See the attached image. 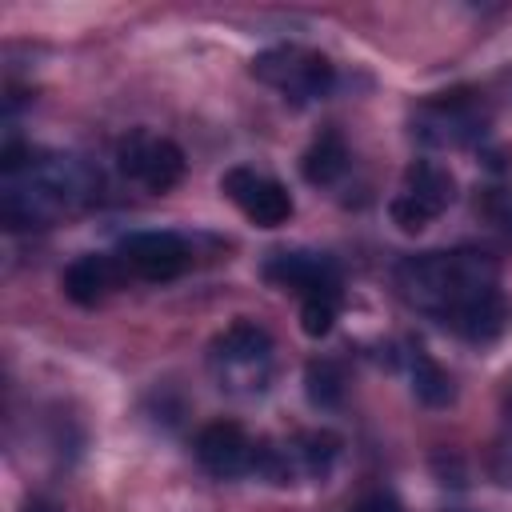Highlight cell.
<instances>
[{"label": "cell", "mask_w": 512, "mask_h": 512, "mask_svg": "<svg viewBox=\"0 0 512 512\" xmlns=\"http://www.w3.org/2000/svg\"><path fill=\"white\" fill-rule=\"evenodd\" d=\"M500 268L488 252L480 248H456V252H420L408 256L396 268V284L400 296L436 316L440 324H448L464 304H472L484 292H496Z\"/></svg>", "instance_id": "cell-1"}, {"label": "cell", "mask_w": 512, "mask_h": 512, "mask_svg": "<svg viewBox=\"0 0 512 512\" xmlns=\"http://www.w3.org/2000/svg\"><path fill=\"white\" fill-rule=\"evenodd\" d=\"M252 76L276 92H284V100H316L332 88L336 72L328 64V56L312 52V48H296V44H280V48H268L252 60Z\"/></svg>", "instance_id": "cell-2"}, {"label": "cell", "mask_w": 512, "mask_h": 512, "mask_svg": "<svg viewBox=\"0 0 512 512\" xmlns=\"http://www.w3.org/2000/svg\"><path fill=\"white\" fill-rule=\"evenodd\" d=\"M412 128L424 144L436 148H464L484 136L488 128V108L476 92H440L424 100L412 116Z\"/></svg>", "instance_id": "cell-3"}, {"label": "cell", "mask_w": 512, "mask_h": 512, "mask_svg": "<svg viewBox=\"0 0 512 512\" xmlns=\"http://www.w3.org/2000/svg\"><path fill=\"white\" fill-rule=\"evenodd\" d=\"M456 200V180L444 164H432V160H416L408 164L404 172V184L400 192L392 196V224L400 232H424L448 204Z\"/></svg>", "instance_id": "cell-4"}, {"label": "cell", "mask_w": 512, "mask_h": 512, "mask_svg": "<svg viewBox=\"0 0 512 512\" xmlns=\"http://www.w3.org/2000/svg\"><path fill=\"white\" fill-rule=\"evenodd\" d=\"M116 164L128 180L144 184L148 192H168L184 180V152L168 136H156L148 128H132L116 144Z\"/></svg>", "instance_id": "cell-5"}, {"label": "cell", "mask_w": 512, "mask_h": 512, "mask_svg": "<svg viewBox=\"0 0 512 512\" xmlns=\"http://www.w3.org/2000/svg\"><path fill=\"white\" fill-rule=\"evenodd\" d=\"M268 364H272V336L252 320H236L212 340V368L220 372L224 384L264 388Z\"/></svg>", "instance_id": "cell-6"}, {"label": "cell", "mask_w": 512, "mask_h": 512, "mask_svg": "<svg viewBox=\"0 0 512 512\" xmlns=\"http://www.w3.org/2000/svg\"><path fill=\"white\" fill-rule=\"evenodd\" d=\"M224 196L256 224V228H280L292 216V196L284 184L252 172V168H228L220 180Z\"/></svg>", "instance_id": "cell-7"}, {"label": "cell", "mask_w": 512, "mask_h": 512, "mask_svg": "<svg viewBox=\"0 0 512 512\" xmlns=\"http://www.w3.org/2000/svg\"><path fill=\"white\" fill-rule=\"evenodd\" d=\"M192 264V248L176 232H136L120 244V268L140 280H176Z\"/></svg>", "instance_id": "cell-8"}, {"label": "cell", "mask_w": 512, "mask_h": 512, "mask_svg": "<svg viewBox=\"0 0 512 512\" xmlns=\"http://www.w3.org/2000/svg\"><path fill=\"white\" fill-rule=\"evenodd\" d=\"M256 452L260 444L232 420H216L208 428H200L196 436V460L204 472L220 476V480H232V476H244V472H256Z\"/></svg>", "instance_id": "cell-9"}, {"label": "cell", "mask_w": 512, "mask_h": 512, "mask_svg": "<svg viewBox=\"0 0 512 512\" xmlns=\"http://www.w3.org/2000/svg\"><path fill=\"white\" fill-rule=\"evenodd\" d=\"M264 276L280 288H292L300 296H316V292H340V276L336 264L320 252H272L264 264Z\"/></svg>", "instance_id": "cell-10"}, {"label": "cell", "mask_w": 512, "mask_h": 512, "mask_svg": "<svg viewBox=\"0 0 512 512\" xmlns=\"http://www.w3.org/2000/svg\"><path fill=\"white\" fill-rule=\"evenodd\" d=\"M508 320H512V308H508V300H504V292L496 288V292H484V296H476L472 304H464L444 328H452L456 336H464V340H496L504 328H508Z\"/></svg>", "instance_id": "cell-11"}, {"label": "cell", "mask_w": 512, "mask_h": 512, "mask_svg": "<svg viewBox=\"0 0 512 512\" xmlns=\"http://www.w3.org/2000/svg\"><path fill=\"white\" fill-rule=\"evenodd\" d=\"M116 264L108 260V256H80V260H72L68 268H64V296L72 300V304H80V308H92V304H100L112 288H116Z\"/></svg>", "instance_id": "cell-12"}, {"label": "cell", "mask_w": 512, "mask_h": 512, "mask_svg": "<svg viewBox=\"0 0 512 512\" xmlns=\"http://www.w3.org/2000/svg\"><path fill=\"white\" fill-rule=\"evenodd\" d=\"M344 168H348V148H344L340 132H320V136L304 148V156H300V176H304L308 184H316V188L336 184V180L344 176Z\"/></svg>", "instance_id": "cell-13"}, {"label": "cell", "mask_w": 512, "mask_h": 512, "mask_svg": "<svg viewBox=\"0 0 512 512\" xmlns=\"http://www.w3.org/2000/svg\"><path fill=\"white\" fill-rule=\"evenodd\" d=\"M412 392H416V400L428 404V408H444V404H452V396H456L452 376H448L432 356H424L420 348H416V356H412Z\"/></svg>", "instance_id": "cell-14"}, {"label": "cell", "mask_w": 512, "mask_h": 512, "mask_svg": "<svg viewBox=\"0 0 512 512\" xmlns=\"http://www.w3.org/2000/svg\"><path fill=\"white\" fill-rule=\"evenodd\" d=\"M292 460H296V472L304 476H328L336 452H340V440L332 432H300L292 444Z\"/></svg>", "instance_id": "cell-15"}, {"label": "cell", "mask_w": 512, "mask_h": 512, "mask_svg": "<svg viewBox=\"0 0 512 512\" xmlns=\"http://www.w3.org/2000/svg\"><path fill=\"white\" fill-rule=\"evenodd\" d=\"M304 396L316 408H336L344 400V372L336 360H312L304 368Z\"/></svg>", "instance_id": "cell-16"}, {"label": "cell", "mask_w": 512, "mask_h": 512, "mask_svg": "<svg viewBox=\"0 0 512 512\" xmlns=\"http://www.w3.org/2000/svg\"><path fill=\"white\" fill-rule=\"evenodd\" d=\"M336 300H340V292L304 296V304H300V328H304V336L320 340V336L332 332V324H336Z\"/></svg>", "instance_id": "cell-17"}, {"label": "cell", "mask_w": 512, "mask_h": 512, "mask_svg": "<svg viewBox=\"0 0 512 512\" xmlns=\"http://www.w3.org/2000/svg\"><path fill=\"white\" fill-rule=\"evenodd\" d=\"M476 212L500 232L512 240V188H484L476 196Z\"/></svg>", "instance_id": "cell-18"}, {"label": "cell", "mask_w": 512, "mask_h": 512, "mask_svg": "<svg viewBox=\"0 0 512 512\" xmlns=\"http://www.w3.org/2000/svg\"><path fill=\"white\" fill-rule=\"evenodd\" d=\"M356 512H404V508H400V500H392V496L376 492V496H368L364 504H356Z\"/></svg>", "instance_id": "cell-19"}, {"label": "cell", "mask_w": 512, "mask_h": 512, "mask_svg": "<svg viewBox=\"0 0 512 512\" xmlns=\"http://www.w3.org/2000/svg\"><path fill=\"white\" fill-rule=\"evenodd\" d=\"M20 512H60V508H56V504H48V500H28Z\"/></svg>", "instance_id": "cell-20"}]
</instances>
